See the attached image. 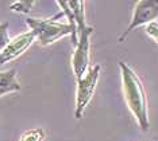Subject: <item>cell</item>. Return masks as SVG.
Instances as JSON below:
<instances>
[{
    "mask_svg": "<svg viewBox=\"0 0 158 141\" xmlns=\"http://www.w3.org/2000/svg\"><path fill=\"white\" fill-rule=\"evenodd\" d=\"M119 69L122 74V89L128 109L134 116L136 124L142 131H149V109H147L146 92L142 85V81L136 73L124 62H119Z\"/></svg>",
    "mask_w": 158,
    "mask_h": 141,
    "instance_id": "6da1fadb",
    "label": "cell"
},
{
    "mask_svg": "<svg viewBox=\"0 0 158 141\" xmlns=\"http://www.w3.org/2000/svg\"><path fill=\"white\" fill-rule=\"evenodd\" d=\"M64 14L61 12L58 15H54L46 19H38V18H27L26 24L30 27V31L34 32L35 38L42 46H49L52 43L57 42L58 39L70 35L72 37V45L76 47L78 45V35L77 31L73 30V27L69 23L64 24L61 22H57Z\"/></svg>",
    "mask_w": 158,
    "mask_h": 141,
    "instance_id": "7a4b0ae2",
    "label": "cell"
},
{
    "mask_svg": "<svg viewBox=\"0 0 158 141\" xmlns=\"http://www.w3.org/2000/svg\"><path fill=\"white\" fill-rule=\"evenodd\" d=\"M102 66L95 65L88 69L87 74L81 79H77V96H76V109H74V118L80 120L85 112V108L91 102L96 86H98Z\"/></svg>",
    "mask_w": 158,
    "mask_h": 141,
    "instance_id": "3957f363",
    "label": "cell"
},
{
    "mask_svg": "<svg viewBox=\"0 0 158 141\" xmlns=\"http://www.w3.org/2000/svg\"><path fill=\"white\" fill-rule=\"evenodd\" d=\"M158 18V0H139L135 3L134 12H132L131 22L126 31L119 37V42H123L127 35L135 28L141 26H147V24L156 22Z\"/></svg>",
    "mask_w": 158,
    "mask_h": 141,
    "instance_id": "277c9868",
    "label": "cell"
},
{
    "mask_svg": "<svg viewBox=\"0 0 158 141\" xmlns=\"http://www.w3.org/2000/svg\"><path fill=\"white\" fill-rule=\"evenodd\" d=\"M93 27H87L82 34L78 35V45L72 57V69L76 75V79H81L87 74L91 59V35Z\"/></svg>",
    "mask_w": 158,
    "mask_h": 141,
    "instance_id": "5b68a950",
    "label": "cell"
},
{
    "mask_svg": "<svg viewBox=\"0 0 158 141\" xmlns=\"http://www.w3.org/2000/svg\"><path fill=\"white\" fill-rule=\"evenodd\" d=\"M35 35L34 32L27 31L24 34H20L11 39V42L7 45V47L0 53V65H4L10 61L16 59L18 57H20L26 50L35 42Z\"/></svg>",
    "mask_w": 158,
    "mask_h": 141,
    "instance_id": "8992f818",
    "label": "cell"
},
{
    "mask_svg": "<svg viewBox=\"0 0 158 141\" xmlns=\"http://www.w3.org/2000/svg\"><path fill=\"white\" fill-rule=\"evenodd\" d=\"M20 89L22 88H20V84L16 78L15 69L0 71V97L10 94V93L19 92Z\"/></svg>",
    "mask_w": 158,
    "mask_h": 141,
    "instance_id": "52a82bcc",
    "label": "cell"
},
{
    "mask_svg": "<svg viewBox=\"0 0 158 141\" xmlns=\"http://www.w3.org/2000/svg\"><path fill=\"white\" fill-rule=\"evenodd\" d=\"M68 4H69L72 14L74 16V22H76L77 26V35H80L88 27L85 24V10H84L85 3L81 2V0H76V2H68Z\"/></svg>",
    "mask_w": 158,
    "mask_h": 141,
    "instance_id": "ba28073f",
    "label": "cell"
},
{
    "mask_svg": "<svg viewBox=\"0 0 158 141\" xmlns=\"http://www.w3.org/2000/svg\"><path fill=\"white\" fill-rule=\"evenodd\" d=\"M46 137V133L44 129L41 128H35V129H30V131H26L20 136L19 141H44Z\"/></svg>",
    "mask_w": 158,
    "mask_h": 141,
    "instance_id": "9c48e42d",
    "label": "cell"
},
{
    "mask_svg": "<svg viewBox=\"0 0 158 141\" xmlns=\"http://www.w3.org/2000/svg\"><path fill=\"white\" fill-rule=\"evenodd\" d=\"M35 6V2H30V0H22V2H15L10 6V10L14 12H19V14H30L33 7Z\"/></svg>",
    "mask_w": 158,
    "mask_h": 141,
    "instance_id": "30bf717a",
    "label": "cell"
},
{
    "mask_svg": "<svg viewBox=\"0 0 158 141\" xmlns=\"http://www.w3.org/2000/svg\"><path fill=\"white\" fill-rule=\"evenodd\" d=\"M8 27H10V23L8 22H3L0 23V53L7 47L11 39H10V35H8Z\"/></svg>",
    "mask_w": 158,
    "mask_h": 141,
    "instance_id": "8fae6325",
    "label": "cell"
},
{
    "mask_svg": "<svg viewBox=\"0 0 158 141\" xmlns=\"http://www.w3.org/2000/svg\"><path fill=\"white\" fill-rule=\"evenodd\" d=\"M146 34L153 39L156 43H158V22H153V23L146 26Z\"/></svg>",
    "mask_w": 158,
    "mask_h": 141,
    "instance_id": "7c38bea8",
    "label": "cell"
}]
</instances>
